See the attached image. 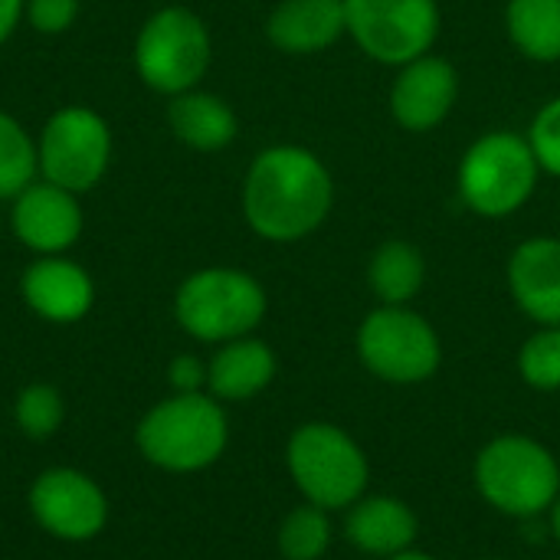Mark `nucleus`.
<instances>
[{
  "label": "nucleus",
  "mask_w": 560,
  "mask_h": 560,
  "mask_svg": "<svg viewBox=\"0 0 560 560\" xmlns=\"http://www.w3.org/2000/svg\"><path fill=\"white\" fill-rule=\"evenodd\" d=\"M358 351L371 374L390 384H420L440 368V338L420 315L404 305L371 312L358 331Z\"/></svg>",
  "instance_id": "obj_8"
},
{
  "label": "nucleus",
  "mask_w": 560,
  "mask_h": 560,
  "mask_svg": "<svg viewBox=\"0 0 560 560\" xmlns=\"http://www.w3.org/2000/svg\"><path fill=\"white\" fill-rule=\"evenodd\" d=\"M331 548V522L325 509L302 505L289 512V518L279 528V551L285 560H318Z\"/></svg>",
  "instance_id": "obj_23"
},
{
  "label": "nucleus",
  "mask_w": 560,
  "mask_h": 560,
  "mask_svg": "<svg viewBox=\"0 0 560 560\" xmlns=\"http://www.w3.org/2000/svg\"><path fill=\"white\" fill-rule=\"evenodd\" d=\"M348 30L345 0H282L266 33L285 52H318Z\"/></svg>",
  "instance_id": "obj_16"
},
{
  "label": "nucleus",
  "mask_w": 560,
  "mask_h": 560,
  "mask_svg": "<svg viewBox=\"0 0 560 560\" xmlns=\"http://www.w3.org/2000/svg\"><path fill=\"white\" fill-rule=\"evenodd\" d=\"M345 20L358 46L390 66H407L436 39V0H345Z\"/></svg>",
  "instance_id": "obj_10"
},
{
  "label": "nucleus",
  "mask_w": 560,
  "mask_h": 560,
  "mask_svg": "<svg viewBox=\"0 0 560 560\" xmlns=\"http://www.w3.org/2000/svg\"><path fill=\"white\" fill-rule=\"evenodd\" d=\"M174 135L197 151H220L236 138V115L230 105L207 92H180L167 108Z\"/></svg>",
  "instance_id": "obj_19"
},
{
  "label": "nucleus",
  "mask_w": 560,
  "mask_h": 560,
  "mask_svg": "<svg viewBox=\"0 0 560 560\" xmlns=\"http://www.w3.org/2000/svg\"><path fill=\"white\" fill-rule=\"evenodd\" d=\"M456 69L446 59L420 56L404 66V72L394 82L390 92V112L394 118L410 131H430L436 128L453 102H456Z\"/></svg>",
  "instance_id": "obj_13"
},
{
  "label": "nucleus",
  "mask_w": 560,
  "mask_h": 560,
  "mask_svg": "<svg viewBox=\"0 0 560 560\" xmlns=\"http://www.w3.org/2000/svg\"><path fill=\"white\" fill-rule=\"evenodd\" d=\"M331 210V174L305 148L262 151L243 187V213L249 226L272 243H292L325 223Z\"/></svg>",
  "instance_id": "obj_1"
},
{
  "label": "nucleus",
  "mask_w": 560,
  "mask_h": 560,
  "mask_svg": "<svg viewBox=\"0 0 560 560\" xmlns=\"http://www.w3.org/2000/svg\"><path fill=\"white\" fill-rule=\"evenodd\" d=\"M36 174H39L36 144L30 141V135L13 115L0 112V200L3 197L13 200L16 194H23Z\"/></svg>",
  "instance_id": "obj_22"
},
{
  "label": "nucleus",
  "mask_w": 560,
  "mask_h": 560,
  "mask_svg": "<svg viewBox=\"0 0 560 560\" xmlns=\"http://www.w3.org/2000/svg\"><path fill=\"white\" fill-rule=\"evenodd\" d=\"M23 302L52 325H72L89 315L95 302V285L82 266L62 256L36 259L20 282Z\"/></svg>",
  "instance_id": "obj_14"
},
{
  "label": "nucleus",
  "mask_w": 560,
  "mask_h": 560,
  "mask_svg": "<svg viewBox=\"0 0 560 560\" xmlns=\"http://www.w3.org/2000/svg\"><path fill=\"white\" fill-rule=\"evenodd\" d=\"M548 512H551V528H555V535H558V541H560V495H558V502H555Z\"/></svg>",
  "instance_id": "obj_30"
},
{
  "label": "nucleus",
  "mask_w": 560,
  "mask_h": 560,
  "mask_svg": "<svg viewBox=\"0 0 560 560\" xmlns=\"http://www.w3.org/2000/svg\"><path fill=\"white\" fill-rule=\"evenodd\" d=\"M387 560H433L430 555H420V551H400V555H394V558Z\"/></svg>",
  "instance_id": "obj_31"
},
{
  "label": "nucleus",
  "mask_w": 560,
  "mask_h": 560,
  "mask_svg": "<svg viewBox=\"0 0 560 560\" xmlns=\"http://www.w3.org/2000/svg\"><path fill=\"white\" fill-rule=\"evenodd\" d=\"M509 33L528 59H560V0H512Z\"/></svg>",
  "instance_id": "obj_21"
},
{
  "label": "nucleus",
  "mask_w": 560,
  "mask_h": 560,
  "mask_svg": "<svg viewBox=\"0 0 560 560\" xmlns=\"http://www.w3.org/2000/svg\"><path fill=\"white\" fill-rule=\"evenodd\" d=\"M532 151L538 158L541 167H548L551 174H560V98L548 102L535 125H532Z\"/></svg>",
  "instance_id": "obj_26"
},
{
  "label": "nucleus",
  "mask_w": 560,
  "mask_h": 560,
  "mask_svg": "<svg viewBox=\"0 0 560 560\" xmlns=\"http://www.w3.org/2000/svg\"><path fill=\"white\" fill-rule=\"evenodd\" d=\"M518 368L535 390H560V325H545L525 341Z\"/></svg>",
  "instance_id": "obj_25"
},
{
  "label": "nucleus",
  "mask_w": 560,
  "mask_h": 560,
  "mask_svg": "<svg viewBox=\"0 0 560 560\" xmlns=\"http://www.w3.org/2000/svg\"><path fill=\"white\" fill-rule=\"evenodd\" d=\"M135 66L138 75L164 95L190 92L210 66V33L203 20L184 7L158 10L138 33Z\"/></svg>",
  "instance_id": "obj_7"
},
{
  "label": "nucleus",
  "mask_w": 560,
  "mask_h": 560,
  "mask_svg": "<svg viewBox=\"0 0 560 560\" xmlns=\"http://www.w3.org/2000/svg\"><path fill=\"white\" fill-rule=\"evenodd\" d=\"M285 463L299 492L331 512L351 509L368 489V459L361 446L331 423H305L292 433Z\"/></svg>",
  "instance_id": "obj_4"
},
{
  "label": "nucleus",
  "mask_w": 560,
  "mask_h": 560,
  "mask_svg": "<svg viewBox=\"0 0 560 560\" xmlns=\"http://www.w3.org/2000/svg\"><path fill=\"white\" fill-rule=\"evenodd\" d=\"M10 220L16 240L39 256H59L82 233V210L75 194L49 180H33L23 194H16Z\"/></svg>",
  "instance_id": "obj_12"
},
{
  "label": "nucleus",
  "mask_w": 560,
  "mask_h": 560,
  "mask_svg": "<svg viewBox=\"0 0 560 560\" xmlns=\"http://www.w3.org/2000/svg\"><path fill=\"white\" fill-rule=\"evenodd\" d=\"M348 541L361 548L364 555L374 558H394L400 551H410L417 541V515L410 505L390 499V495H374V499H358L351 505V515L345 522Z\"/></svg>",
  "instance_id": "obj_17"
},
{
  "label": "nucleus",
  "mask_w": 560,
  "mask_h": 560,
  "mask_svg": "<svg viewBox=\"0 0 560 560\" xmlns=\"http://www.w3.org/2000/svg\"><path fill=\"white\" fill-rule=\"evenodd\" d=\"M509 285L522 312L541 325H560V240L538 236L515 249Z\"/></svg>",
  "instance_id": "obj_15"
},
{
  "label": "nucleus",
  "mask_w": 560,
  "mask_h": 560,
  "mask_svg": "<svg viewBox=\"0 0 560 560\" xmlns=\"http://www.w3.org/2000/svg\"><path fill=\"white\" fill-rule=\"evenodd\" d=\"M427 279V262L423 253L404 240H390L384 243L368 266V282L374 289V295L384 305H404L410 302Z\"/></svg>",
  "instance_id": "obj_20"
},
{
  "label": "nucleus",
  "mask_w": 560,
  "mask_h": 560,
  "mask_svg": "<svg viewBox=\"0 0 560 560\" xmlns=\"http://www.w3.org/2000/svg\"><path fill=\"white\" fill-rule=\"evenodd\" d=\"M230 440V423L217 397L174 394L151 407L135 433L141 456L164 472H200L213 466Z\"/></svg>",
  "instance_id": "obj_2"
},
{
  "label": "nucleus",
  "mask_w": 560,
  "mask_h": 560,
  "mask_svg": "<svg viewBox=\"0 0 560 560\" xmlns=\"http://www.w3.org/2000/svg\"><path fill=\"white\" fill-rule=\"evenodd\" d=\"M30 512L46 535L79 545L105 528L108 499L92 476L59 466L39 472L30 486Z\"/></svg>",
  "instance_id": "obj_11"
},
{
  "label": "nucleus",
  "mask_w": 560,
  "mask_h": 560,
  "mask_svg": "<svg viewBox=\"0 0 560 560\" xmlns=\"http://www.w3.org/2000/svg\"><path fill=\"white\" fill-rule=\"evenodd\" d=\"M276 377V354L256 338L226 341L207 364V387L217 400H249Z\"/></svg>",
  "instance_id": "obj_18"
},
{
  "label": "nucleus",
  "mask_w": 560,
  "mask_h": 560,
  "mask_svg": "<svg viewBox=\"0 0 560 560\" xmlns=\"http://www.w3.org/2000/svg\"><path fill=\"white\" fill-rule=\"evenodd\" d=\"M36 158L43 180L82 194L95 187L108 167L112 131L98 112L85 105H66L46 121L36 144Z\"/></svg>",
  "instance_id": "obj_9"
},
{
  "label": "nucleus",
  "mask_w": 560,
  "mask_h": 560,
  "mask_svg": "<svg viewBox=\"0 0 560 560\" xmlns=\"http://www.w3.org/2000/svg\"><path fill=\"white\" fill-rule=\"evenodd\" d=\"M476 486L482 499L515 518L548 512L560 495L555 456L528 436H499L476 459Z\"/></svg>",
  "instance_id": "obj_3"
},
{
  "label": "nucleus",
  "mask_w": 560,
  "mask_h": 560,
  "mask_svg": "<svg viewBox=\"0 0 560 560\" xmlns=\"http://www.w3.org/2000/svg\"><path fill=\"white\" fill-rule=\"evenodd\" d=\"M79 0H26V20L36 33H62L72 26Z\"/></svg>",
  "instance_id": "obj_27"
},
{
  "label": "nucleus",
  "mask_w": 560,
  "mask_h": 560,
  "mask_svg": "<svg viewBox=\"0 0 560 560\" xmlns=\"http://www.w3.org/2000/svg\"><path fill=\"white\" fill-rule=\"evenodd\" d=\"M167 381H171L174 394H203L207 364L194 354H177L167 368Z\"/></svg>",
  "instance_id": "obj_28"
},
{
  "label": "nucleus",
  "mask_w": 560,
  "mask_h": 560,
  "mask_svg": "<svg viewBox=\"0 0 560 560\" xmlns=\"http://www.w3.org/2000/svg\"><path fill=\"white\" fill-rule=\"evenodd\" d=\"M174 315L197 341H236L262 322L266 292L240 269H200L177 289Z\"/></svg>",
  "instance_id": "obj_5"
},
{
  "label": "nucleus",
  "mask_w": 560,
  "mask_h": 560,
  "mask_svg": "<svg viewBox=\"0 0 560 560\" xmlns=\"http://www.w3.org/2000/svg\"><path fill=\"white\" fill-rule=\"evenodd\" d=\"M538 184V158L518 135L495 131L479 138L459 167L463 200L482 217L515 213Z\"/></svg>",
  "instance_id": "obj_6"
},
{
  "label": "nucleus",
  "mask_w": 560,
  "mask_h": 560,
  "mask_svg": "<svg viewBox=\"0 0 560 560\" xmlns=\"http://www.w3.org/2000/svg\"><path fill=\"white\" fill-rule=\"evenodd\" d=\"M13 420L30 440H49L66 420V400L52 384H30L16 394Z\"/></svg>",
  "instance_id": "obj_24"
},
{
  "label": "nucleus",
  "mask_w": 560,
  "mask_h": 560,
  "mask_svg": "<svg viewBox=\"0 0 560 560\" xmlns=\"http://www.w3.org/2000/svg\"><path fill=\"white\" fill-rule=\"evenodd\" d=\"M23 13V0H0V43L13 33V26L20 23Z\"/></svg>",
  "instance_id": "obj_29"
}]
</instances>
